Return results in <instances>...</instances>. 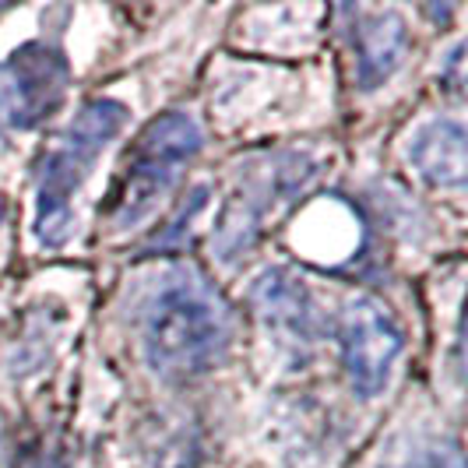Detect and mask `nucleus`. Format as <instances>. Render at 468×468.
<instances>
[{
    "instance_id": "4",
    "label": "nucleus",
    "mask_w": 468,
    "mask_h": 468,
    "mask_svg": "<svg viewBox=\"0 0 468 468\" xmlns=\"http://www.w3.org/2000/svg\"><path fill=\"white\" fill-rule=\"evenodd\" d=\"M70 85L64 49L32 39L0 60V138L36 131L60 106Z\"/></svg>"
},
{
    "instance_id": "5",
    "label": "nucleus",
    "mask_w": 468,
    "mask_h": 468,
    "mask_svg": "<svg viewBox=\"0 0 468 468\" xmlns=\"http://www.w3.org/2000/svg\"><path fill=\"white\" fill-rule=\"evenodd\" d=\"M317 176V163H310L303 152H279L268 155L258 169L243 173V184L236 187L233 201L222 211L218 222V247L226 258H233L239 247H250L268 211L289 201L296 190H303Z\"/></svg>"
},
{
    "instance_id": "10",
    "label": "nucleus",
    "mask_w": 468,
    "mask_h": 468,
    "mask_svg": "<svg viewBox=\"0 0 468 468\" xmlns=\"http://www.w3.org/2000/svg\"><path fill=\"white\" fill-rule=\"evenodd\" d=\"M391 468H444V462L437 454H420V458H405V462H399V465Z\"/></svg>"
},
{
    "instance_id": "3",
    "label": "nucleus",
    "mask_w": 468,
    "mask_h": 468,
    "mask_svg": "<svg viewBox=\"0 0 468 468\" xmlns=\"http://www.w3.org/2000/svg\"><path fill=\"white\" fill-rule=\"evenodd\" d=\"M201 144L205 134L190 113H163L152 120L123 155L110 201L102 208L106 222L113 229H131L144 215H152L180 180V173L197 159Z\"/></svg>"
},
{
    "instance_id": "2",
    "label": "nucleus",
    "mask_w": 468,
    "mask_h": 468,
    "mask_svg": "<svg viewBox=\"0 0 468 468\" xmlns=\"http://www.w3.org/2000/svg\"><path fill=\"white\" fill-rule=\"evenodd\" d=\"M127 123V106L117 99H92L78 110V117L53 138L36 165V239L57 250L74 233L70 201L89 180L95 159L117 138Z\"/></svg>"
},
{
    "instance_id": "9",
    "label": "nucleus",
    "mask_w": 468,
    "mask_h": 468,
    "mask_svg": "<svg viewBox=\"0 0 468 468\" xmlns=\"http://www.w3.org/2000/svg\"><path fill=\"white\" fill-rule=\"evenodd\" d=\"M409 163L426 184L458 190L465 184V127L451 117H433L409 138Z\"/></svg>"
},
{
    "instance_id": "7",
    "label": "nucleus",
    "mask_w": 468,
    "mask_h": 468,
    "mask_svg": "<svg viewBox=\"0 0 468 468\" xmlns=\"http://www.w3.org/2000/svg\"><path fill=\"white\" fill-rule=\"evenodd\" d=\"M250 300L258 310L264 331L275 338V346L282 352H292V356H306L321 342V310L317 300L310 296V289L303 285V279H296L292 271L285 268H268L254 289H250Z\"/></svg>"
},
{
    "instance_id": "6",
    "label": "nucleus",
    "mask_w": 468,
    "mask_h": 468,
    "mask_svg": "<svg viewBox=\"0 0 468 468\" xmlns=\"http://www.w3.org/2000/svg\"><path fill=\"white\" fill-rule=\"evenodd\" d=\"M338 346H342V367L349 384L363 399H374L391 384L405 338L395 317L388 314V306H380L370 296H356L342 310Z\"/></svg>"
},
{
    "instance_id": "8",
    "label": "nucleus",
    "mask_w": 468,
    "mask_h": 468,
    "mask_svg": "<svg viewBox=\"0 0 468 468\" xmlns=\"http://www.w3.org/2000/svg\"><path fill=\"white\" fill-rule=\"evenodd\" d=\"M352 49H356V81L359 89H380L409 53V22L395 7L356 11L352 25Z\"/></svg>"
},
{
    "instance_id": "1",
    "label": "nucleus",
    "mask_w": 468,
    "mask_h": 468,
    "mask_svg": "<svg viewBox=\"0 0 468 468\" xmlns=\"http://www.w3.org/2000/svg\"><path fill=\"white\" fill-rule=\"evenodd\" d=\"M233 342L222 300L194 275L169 279L152 296L141 321L144 359L169 380H190L218 367Z\"/></svg>"
}]
</instances>
